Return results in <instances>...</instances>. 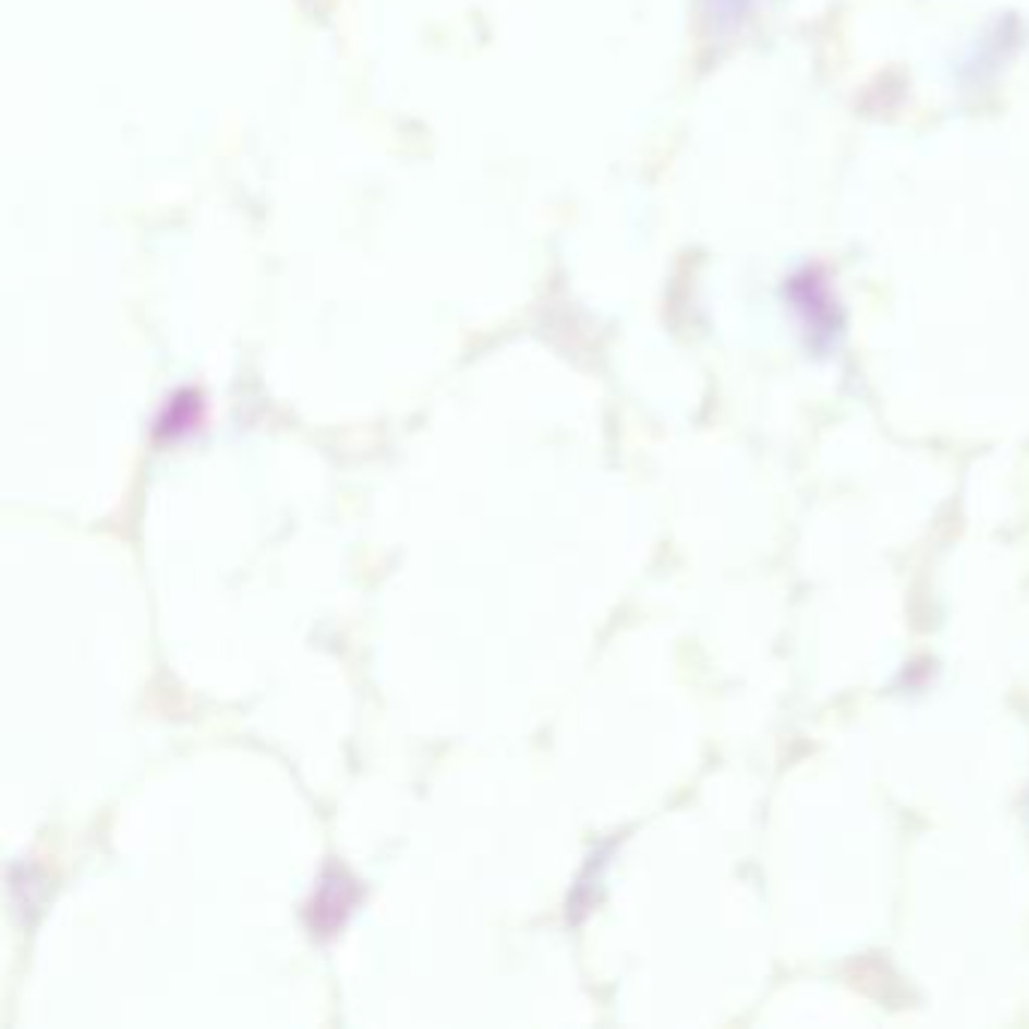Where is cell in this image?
I'll list each match as a JSON object with an SVG mask.
<instances>
[{
  "label": "cell",
  "mask_w": 1029,
  "mask_h": 1029,
  "mask_svg": "<svg viewBox=\"0 0 1029 1029\" xmlns=\"http://www.w3.org/2000/svg\"><path fill=\"white\" fill-rule=\"evenodd\" d=\"M353 903V887L348 882H341L339 875H332L329 882H324L320 894L314 899V921L317 930H332L344 921V915L351 912Z\"/></svg>",
  "instance_id": "1"
},
{
  "label": "cell",
  "mask_w": 1029,
  "mask_h": 1029,
  "mask_svg": "<svg viewBox=\"0 0 1029 1029\" xmlns=\"http://www.w3.org/2000/svg\"><path fill=\"white\" fill-rule=\"evenodd\" d=\"M196 420H199V402H196L194 396H187V399H175V402L167 408V414H164V420H160L157 432L175 438V435H182V432L194 429Z\"/></svg>",
  "instance_id": "2"
}]
</instances>
